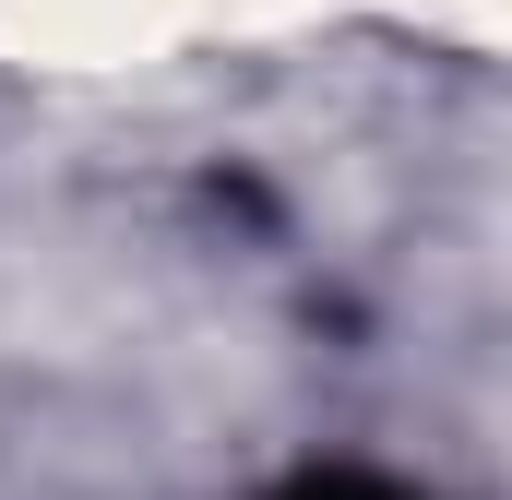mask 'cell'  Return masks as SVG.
Masks as SVG:
<instances>
[{"label": "cell", "instance_id": "cell-1", "mask_svg": "<svg viewBox=\"0 0 512 500\" xmlns=\"http://www.w3.org/2000/svg\"><path fill=\"white\" fill-rule=\"evenodd\" d=\"M286 500H405V489H382V477H298Z\"/></svg>", "mask_w": 512, "mask_h": 500}]
</instances>
